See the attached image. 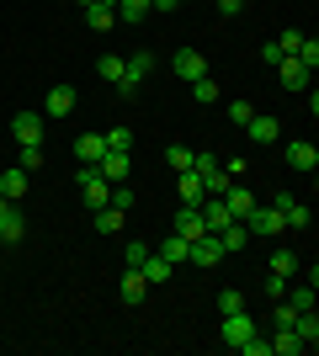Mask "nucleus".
Listing matches in <instances>:
<instances>
[{
  "label": "nucleus",
  "instance_id": "nucleus-1",
  "mask_svg": "<svg viewBox=\"0 0 319 356\" xmlns=\"http://www.w3.org/2000/svg\"><path fill=\"white\" fill-rule=\"evenodd\" d=\"M75 181H80V197H85V208H106V202H112V181L101 176V170H96V165H80L75 170Z\"/></svg>",
  "mask_w": 319,
  "mask_h": 356
},
{
  "label": "nucleus",
  "instance_id": "nucleus-2",
  "mask_svg": "<svg viewBox=\"0 0 319 356\" xmlns=\"http://www.w3.org/2000/svg\"><path fill=\"white\" fill-rule=\"evenodd\" d=\"M149 70H154V54H144V48H138V54H128V59H122V80H117V96H133V90L144 86V80H149Z\"/></svg>",
  "mask_w": 319,
  "mask_h": 356
},
{
  "label": "nucleus",
  "instance_id": "nucleus-3",
  "mask_svg": "<svg viewBox=\"0 0 319 356\" xmlns=\"http://www.w3.org/2000/svg\"><path fill=\"white\" fill-rule=\"evenodd\" d=\"M256 314H250V309H234V314H224V346H229V351H240V346L245 341H250V335H256Z\"/></svg>",
  "mask_w": 319,
  "mask_h": 356
},
{
  "label": "nucleus",
  "instance_id": "nucleus-4",
  "mask_svg": "<svg viewBox=\"0 0 319 356\" xmlns=\"http://www.w3.org/2000/svg\"><path fill=\"white\" fill-rule=\"evenodd\" d=\"M245 229H250V239H272V234H282V213L277 208H266V202H256V208L245 213Z\"/></svg>",
  "mask_w": 319,
  "mask_h": 356
},
{
  "label": "nucleus",
  "instance_id": "nucleus-5",
  "mask_svg": "<svg viewBox=\"0 0 319 356\" xmlns=\"http://www.w3.org/2000/svg\"><path fill=\"white\" fill-rule=\"evenodd\" d=\"M11 138L16 144H43L48 138V118L43 112H16L11 118Z\"/></svg>",
  "mask_w": 319,
  "mask_h": 356
},
{
  "label": "nucleus",
  "instance_id": "nucleus-6",
  "mask_svg": "<svg viewBox=\"0 0 319 356\" xmlns=\"http://www.w3.org/2000/svg\"><path fill=\"white\" fill-rule=\"evenodd\" d=\"M245 138H250V144H277V138H282V122L272 118V112H250V122H245Z\"/></svg>",
  "mask_w": 319,
  "mask_h": 356
},
{
  "label": "nucleus",
  "instance_id": "nucleus-7",
  "mask_svg": "<svg viewBox=\"0 0 319 356\" xmlns=\"http://www.w3.org/2000/svg\"><path fill=\"white\" fill-rule=\"evenodd\" d=\"M80 106V96H75V86H48V102H43V118H69Z\"/></svg>",
  "mask_w": 319,
  "mask_h": 356
},
{
  "label": "nucleus",
  "instance_id": "nucleus-8",
  "mask_svg": "<svg viewBox=\"0 0 319 356\" xmlns=\"http://www.w3.org/2000/svg\"><path fill=\"white\" fill-rule=\"evenodd\" d=\"M272 70H277V80H282V90H304V86H309V74H314V70H304V64L293 59V54H282Z\"/></svg>",
  "mask_w": 319,
  "mask_h": 356
},
{
  "label": "nucleus",
  "instance_id": "nucleus-9",
  "mask_svg": "<svg viewBox=\"0 0 319 356\" xmlns=\"http://www.w3.org/2000/svg\"><path fill=\"white\" fill-rule=\"evenodd\" d=\"M224 208H229V218H245V213L256 208V192H250L245 181H229L224 186Z\"/></svg>",
  "mask_w": 319,
  "mask_h": 356
},
{
  "label": "nucleus",
  "instance_id": "nucleus-10",
  "mask_svg": "<svg viewBox=\"0 0 319 356\" xmlns=\"http://www.w3.org/2000/svg\"><path fill=\"white\" fill-rule=\"evenodd\" d=\"M186 261H192V266H218V261H224V245H218V234H202V239H192Z\"/></svg>",
  "mask_w": 319,
  "mask_h": 356
},
{
  "label": "nucleus",
  "instance_id": "nucleus-11",
  "mask_svg": "<svg viewBox=\"0 0 319 356\" xmlns=\"http://www.w3.org/2000/svg\"><path fill=\"white\" fill-rule=\"evenodd\" d=\"M282 154H288V170H304V176H309V170L319 165V149L309 144V138H293V144L282 149Z\"/></svg>",
  "mask_w": 319,
  "mask_h": 356
},
{
  "label": "nucleus",
  "instance_id": "nucleus-12",
  "mask_svg": "<svg viewBox=\"0 0 319 356\" xmlns=\"http://www.w3.org/2000/svg\"><path fill=\"white\" fill-rule=\"evenodd\" d=\"M96 170H101V176L117 186V181H128V170H133V154H117V149H106L101 160H96Z\"/></svg>",
  "mask_w": 319,
  "mask_h": 356
},
{
  "label": "nucleus",
  "instance_id": "nucleus-13",
  "mask_svg": "<svg viewBox=\"0 0 319 356\" xmlns=\"http://www.w3.org/2000/svg\"><path fill=\"white\" fill-rule=\"evenodd\" d=\"M117 293H122V303H144V298H149V282H144V271L128 266V271H122V282H117Z\"/></svg>",
  "mask_w": 319,
  "mask_h": 356
},
{
  "label": "nucleus",
  "instance_id": "nucleus-14",
  "mask_svg": "<svg viewBox=\"0 0 319 356\" xmlns=\"http://www.w3.org/2000/svg\"><path fill=\"white\" fill-rule=\"evenodd\" d=\"M176 74L192 86V80H202V74H208V59H202L197 48H181V54H176Z\"/></svg>",
  "mask_w": 319,
  "mask_h": 356
},
{
  "label": "nucleus",
  "instance_id": "nucleus-15",
  "mask_svg": "<svg viewBox=\"0 0 319 356\" xmlns=\"http://www.w3.org/2000/svg\"><path fill=\"white\" fill-rule=\"evenodd\" d=\"M101 154H106V134H80L75 138V160L80 165H96Z\"/></svg>",
  "mask_w": 319,
  "mask_h": 356
},
{
  "label": "nucleus",
  "instance_id": "nucleus-16",
  "mask_svg": "<svg viewBox=\"0 0 319 356\" xmlns=\"http://www.w3.org/2000/svg\"><path fill=\"white\" fill-rule=\"evenodd\" d=\"M138 271H144V282H149V287H160V282H170V271H176V266H170V261H165V255H144V261H138Z\"/></svg>",
  "mask_w": 319,
  "mask_h": 356
},
{
  "label": "nucleus",
  "instance_id": "nucleus-17",
  "mask_svg": "<svg viewBox=\"0 0 319 356\" xmlns=\"http://www.w3.org/2000/svg\"><path fill=\"white\" fill-rule=\"evenodd\" d=\"M176 192H181V208H202V202H208V192H202V181L192 176V170L176 176Z\"/></svg>",
  "mask_w": 319,
  "mask_h": 356
},
{
  "label": "nucleus",
  "instance_id": "nucleus-18",
  "mask_svg": "<svg viewBox=\"0 0 319 356\" xmlns=\"http://www.w3.org/2000/svg\"><path fill=\"white\" fill-rule=\"evenodd\" d=\"M176 234H181L186 245H192V239H202V234H208L202 213H197V208H181V213H176Z\"/></svg>",
  "mask_w": 319,
  "mask_h": 356
},
{
  "label": "nucleus",
  "instance_id": "nucleus-19",
  "mask_svg": "<svg viewBox=\"0 0 319 356\" xmlns=\"http://www.w3.org/2000/svg\"><path fill=\"white\" fill-rule=\"evenodd\" d=\"M293 335H298V341H304L309 351H314V346H319V319H314V309L293 314Z\"/></svg>",
  "mask_w": 319,
  "mask_h": 356
},
{
  "label": "nucleus",
  "instance_id": "nucleus-20",
  "mask_svg": "<svg viewBox=\"0 0 319 356\" xmlns=\"http://www.w3.org/2000/svg\"><path fill=\"white\" fill-rule=\"evenodd\" d=\"M197 213H202V223H208V234H218L224 223H234V218H229V208H224V197H208Z\"/></svg>",
  "mask_w": 319,
  "mask_h": 356
},
{
  "label": "nucleus",
  "instance_id": "nucleus-21",
  "mask_svg": "<svg viewBox=\"0 0 319 356\" xmlns=\"http://www.w3.org/2000/svg\"><path fill=\"white\" fill-rule=\"evenodd\" d=\"M0 192L11 197V202H22V197H27V170H22V165H11V170H0Z\"/></svg>",
  "mask_w": 319,
  "mask_h": 356
},
{
  "label": "nucleus",
  "instance_id": "nucleus-22",
  "mask_svg": "<svg viewBox=\"0 0 319 356\" xmlns=\"http://www.w3.org/2000/svg\"><path fill=\"white\" fill-rule=\"evenodd\" d=\"M27 234V218H22V213H16V202L6 213H0V239H6V245H16V239Z\"/></svg>",
  "mask_w": 319,
  "mask_h": 356
},
{
  "label": "nucleus",
  "instance_id": "nucleus-23",
  "mask_svg": "<svg viewBox=\"0 0 319 356\" xmlns=\"http://www.w3.org/2000/svg\"><path fill=\"white\" fill-rule=\"evenodd\" d=\"M266 266H272V271H282V277H298V271H304V255L282 245V250H272V261H266Z\"/></svg>",
  "mask_w": 319,
  "mask_h": 356
},
{
  "label": "nucleus",
  "instance_id": "nucleus-24",
  "mask_svg": "<svg viewBox=\"0 0 319 356\" xmlns=\"http://www.w3.org/2000/svg\"><path fill=\"white\" fill-rule=\"evenodd\" d=\"M309 346L293 335V330H272V356H304Z\"/></svg>",
  "mask_w": 319,
  "mask_h": 356
},
{
  "label": "nucleus",
  "instance_id": "nucleus-25",
  "mask_svg": "<svg viewBox=\"0 0 319 356\" xmlns=\"http://www.w3.org/2000/svg\"><path fill=\"white\" fill-rule=\"evenodd\" d=\"M85 27L91 32H112L117 27V11H112V6H85Z\"/></svg>",
  "mask_w": 319,
  "mask_h": 356
},
{
  "label": "nucleus",
  "instance_id": "nucleus-26",
  "mask_svg": "<svg viewBox=\"0 0 319 356\" xmlns=\"http://www.w3.org/2000/svg\"><path fill=\"white\" fill-rule=\"evenodd\" d=\"M112 11H117V22H128V27H133V22H144V16H149V0H117Z\"/></svg>",
  "mask_w": 319,
  "mask_h": 356
},
{
  "label": "nucleus",
  "instance_id": "nucleus-27",
  "mask_svg": "<svg viewBox=\"0 0 319 356\" xmlns=\"http://www.w3.org/2000/svg\"><path fill=\"white\" fill-rule=\"evenodd\" d=\"M309 218H314V213H309L304 202H298V197H293L288 208H282V229H309Z\"/></svg>",
  "mask_w": 319,
  "mask_h": 356
},
{
  "label": "nucleus",
  "instance_id": "nucleus-28",
  "mask_svg": "<svg viewBox=\"0 0 319 356\" xmlns=\"http://www.w3.org/2000/svg\"><path fill=\"white\" fill-rule=\"evenodd\" d=\"M117 229H122V208H112V202L96 208V234H117Z\"/></svg>",
  "mask_w": 319,
  "mask_h": 356
},
{
  "label": "nucleus",
  "instance_id": "nucleus-29",
  "mask_svg": "<svg viewBox=\"0 0 319 356\" xmlns=\"http://www.w3.org/2000/svg\"><path fill=\"white\" fill-rule=\"evenodd\" d=\"M96 74H101L106 86H117L122 80V54H101V59H96Z\"/></svg>",
  "mask_w": 319,
  "mask_h": 356
},
{
  "label": "nucleus",
  "instance_id": "nucleus-30",
  "mask_svg": "<svg viewBox=\"0 0 319 356\" xmlns=\"http://www.w3.org/2000/svg\"><path fill=\"white\" fill-rule=\"evenodd\" d=\"M192 154H197V149H186V144H170V149H165V165L176 170V176H181V170H192Z\"/></svg>",
  "mask_w": 319,
  "mask_h": 356
},
{
  "label": "nucleus",
  "instance_id": "nucleus-31",
  "mask_svg": "<svg viewBox=\"0 0 319 356\" xmlns=\"http://www.w3.org/2000/svg\"><path fill=\"white\" fill-rule=\"evenodd\" d=\"M43 160H48L43 144H22V154H16V165H22V170H43Z\"/></svg>",
  "mask_w": 319,
  "mask_h": 356
},
{
  "label": "nucleus",
  "instance_id": "nucleus-32",
  "mask_svg": "<svg viewBox=\"0 0 319 356\" xmlns=\"http://www.w3.org/2000/svg\"><path fill=\"white\" fill-rule=\"evenodd\" d=\"M186 250H192V245H186L181 234H170V239H165V245H160V250H154V255H165L170 266H181V261H186Z\"/></svg>",
  "mask_w": 319,
  "mask_h": 356
},
{
  "label": "nucleus",
  "instance_id": "nucleus-33",
  "mask_svg": "<svg viewBox=\"0 0 319 356\" xmlns=\"http://www.w3.org/2000/svg\"><path fill=\"white\" fill-rule=\"evenodd\" d=\"M106 149H117V154H133V128H106Z\"/></svg>",
  "mask_w": 319,
  "mask_h": 356
},
{
  "label": "nucleus",
  "instance_id": "nucleus-34",
  "mask_svg": "<svg viewBox=\"0 0 319 356\" xmlns=\"http://www.w3.org/2000/svg\"><path fill=\"white\" fill-rule=\"evenodd\" d=\"M192 96H197L202 106H213V102H218V80H213V74H202V80H192Z\"/></svg>",
  "mask_w": 319,
  "mask_h": 356
},
{
  "label": "nucleus",
  "instance_id": "nucleus-35",
  "mask_svg": "<svg viewBox=\"0 0 319 356\" xmlns=\"http://www.w3.org/2000/svg\"><path fill=\"white\" fill-rule=\"evenodd\" d=\"M282 298H288V303H293V309H298V314H304V309H314V287H288V293H282Z\"/></svg>",
  "mask_w": 319,
  "mask_h": 356
},
{
  "label": "nucleus",
  "instance_id": "nucleus-36",
  "mask_svg": "<svg viewBox=\"0 0 319 356\" xmlns=\"http://www.w3.org/2000/svg\"><path fill=\"white\" fill-rule=\"evenodd\" d=\"M293 287V277H282V271H266V298H282Z\"/></svg>",
  "mask_w": 319,
  "mask_h": 356
},
{
  "label": "nucleus",
  "instance_id": "nucleus-37",
  "mask_svg": "<svg viewBox=\"0 0 319 356\" xmlns=\"http://www.w3.org/2000/svg\"><path fill=\"white\" fill-rule=\"evenodd\" d=\"M234 309H245V293H234V287H224V293H218V314H234Z\"/></svg>",
  "mask_w": 319,
  "mask_h": 356
},
{
  "label": "nucleus",
  "instance_id": "nucleus-38",
  "mask_svg": "<svg viewBox=\"0 0 319 356\" xmlns=\"http://www.w3.org/2000/svg\"><path fill=\"white\" fill-rule=\"evenodd\" d=\"M240 351H245V356H272V341H266V335L256 330V335H250V341H245Z\"/></svg>",
  "mask_w": 319,
  "mask_h": 356
},
{
  "label": "nucleus",
  "instance_id": "nucleus-39",
  "mask_svg": "<svg viewBox=\"0 0 319 356\" xmlns=\"http://www.w3.org/2000/svg\"><path fill=\"white\" fill-rule=\"evenodd\" d=\"M250 112H256L250 102H229V122H234V128H245V122H250Z\"/></svg>",
  "mask_w": 319,
  "mask_h": 356
},
{
  "label": "nucleus",
  "instance_id": "nucleus-40",
  "mask_svg": "<svg viewBox=\"0 0 319 356\" xmlns=\"http://www.w3.org/2000/svg\"><path fill=\"white\" fill-rule=\"evenodd\" d=\"M298 43H304V32H298V27H288L282 38H277V48H282V54H298Z\"/></svg>",
  "mask_w": 319,
  "mask_h": 356
},
{
  "label": "nucleus",
  "instance_id": "nucleus-41",
  "mask_svg": "<svg viewBox=\"0 0 319 356\" xmlns=\"http://www.w3.org/2000/svg\"><path fill=\"white\" fill-rule=\"evenodd\" d=\"M112 208H122V213L133 208V192H128V186H122V181H117V186H112Z\"/></svg>",
  "mask_w": 319,
  "mask_h": 356
},
{
  "label": "nucleus",
  "instance_id": "nucleus-42",
  "mask_svg": "<svg viewBox=\"0 0 319 356\" xmlns=\"http://www.w3.org/2000/svg\"><path fill=\"white\" fill-rule=\"evenodd\" d=\"M144 255H149V245H138V239H133V245H128V250H122V266H138V261H144Z\"/></svg>",
  "mask_w": 319,
  "mask_h": 356
},
{
  "label": "nucleus",
  "instance_id": "nucleus-43",
  "mask_svg": "<svg viewBox=\"0 0 319 356\" xmlns=\"http://www.w3.org/2000/svg\"><path fill=\"white\" fill-rule=\"evenodd\" d=\"M277 59H282V48H277V43H261V64H266V70H272Z\"/></svg>",
  "mask_w": 319,
  "mask_h": 356
},
{
  "label": "nucleus",
  "instance_id": "nucleus-44",
  "mask_svg": "<svg viewBox=\"0 0 319 356\" xmlns=\"http://www.w3.org/2000/svg\"><path fill=\"white\" fill-rule=\"evenodd\" d=\"M224 170H229V181H245V176H250V165H245V160H229Z\"/></svg>",
  "mask_w": 319,
  "mask_h": 356
},
{
  "label": "nucleus",
  "instance_id": "nucleus-45",
  "mask_svg": "<svg viewBox=\"0 0 319 356\" xmlns=\"http://www.w3.org/2000/svg\"><path fill=\"white\" fill-rule=\"evenodd\" d=\"M218 11H224V16H240V11H245V0H218Z\"/></svg>",
  "mask_w": 319,
  "mask_h": 356
},
{
  "label": "nucleus",
  "instance_id": "nucleus-46",
  "mask_svg": "<svg viewBox=\"0 0 319 356\" xmlns=\"http://www.w3.org/2000/svg\"><path fill=\"white\" fill-rule=\"evenodd\" d=\"M6 208H11V197H6V192H0V213H6Z\"/></svg>",
  "mask_w": 319,
  "mask_h": 356
},
{
  "label": "nucleus",
  "instance_id": "nucleus-47",
  "mask_svg": "<svg viewBox=\"0 0 319 356\" xmlns=\"http://www.w3.org/2000/svg\"><path fill=\"white\" fill-rule=\"evenodd\" d=\"M75 6H80V11H85V6H96V0H75Z\"/></svg>",
  "mask_w": 319,
  "mask_h": 356
},
{
  "label": "nucleus",
  "instance_id": "nucleus-48",
  "mask_svg": "<svg viewBox=\"0 0 319 356\" xmlns=\"http://www.w3.org/2000/svg\"><path fill=\"white\" fill-rule=\"evenodd\" d=\"M96 6H117V0H96Z\"/></svg>",
  "mask_w": 319,
  "mask_h": 356
}]
</instances>
